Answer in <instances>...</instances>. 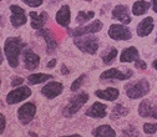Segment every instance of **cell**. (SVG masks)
I'll list each match as a JSON object with an SVG mask.
<instances>
[{"instance_id": "1", "label": "cell", "mask_w": 157, "mask_h": 137, "mask_svg": "<svg viewBox=\"0 0 157 137\" xmlns=\"http://www.w3.org/2000/svg\"><path fill=\"white\" fill-rule=\"evenodd\" d=\"M26 48V43L21 40L19 36H9L3 46V52L6 57V61L9 66L15 70L19 66V60H20V55H23L24 49Z\"/></svg>"}, {"instance_id": "2", "label": "cell", "mask_w": 157, "mask_h": 137, "mask_svg": "<svg viewBox=\"0 0 157 137\" xmlns=\"http://www.w3.org/2000/svg\"><path fill=\"white\" fill-rule=\"evenodd\" d=\"M125 95L130 100H139L144 99V97L150 92V82L147 79H140L136 81H130L125 84Z\"/></svg>"}, {"instance_id": "3", "label": "cell", "mask_w": 157, "mask_h": 137, "mask_svg": "<svg viewBox=\"0 0 157 137\" xmlns=\"http://www.w3.org/2000/svg\"><path fill=\"white\" fill-rule=\"evenodd\" d=\"M89 101V93L87 92H77L75 93L72 97H70L69 99V102L66 104V106L63 108V115L64 117H66V119H70V117L75 116L78 111H80L85 104Z\"/></svg>"}, {"instance_id": "4", "label": "cell", "mask_w": 157, "mask_h": 137, "mask_svg": "<svg viewBox=\"0 0 157 137\" xmlns=\"http://www.w3.org/2000/svg\"><path fill=\"white\" fill-rule=\"evenodd\" d=\"M74 45L84 54L95 55L99 50V39L94 36V34L74 37Z\"/></svg>"}, {"instance_id": "5", "label": "cell", "mask_w": 157, "mask_h": 137, "mask_svg": "<svg viewBox=\"0 0 157 137\" xmlns=\"http://www.w3.org/2000/svg\"><path fill=\"white\" fill-rule=\"evenodd\" d=\"M104 28V24L101 20L96 19V20L91 21L90 24H85V25H80L75 29L69 30V35L72 37H78V36H84V35H91V34H97L100 32Z\"/></svg>"}, {"instance_id": "6", "label": "cell", "mask_w": 157, "mask_h": 137, "mask_svg": "<svg viewBox=\"0 0 157 137\" xmlns=\"http://www.w3.org/2000/svg\"><path fill=\"white\" fill-rule=\"evenodd\" d=\"M31 96V89L26 85H21L19 87H14L11 91L8 92L5 97V102L8 105H15L19 102H23Z\"/></svg>"}, {"instance_id": "7", "label": "cell", "mask_w": 157, "mask_h": 137, "mask_svg": "<svg viewBox=\"0 0 157 137\" xmlns=\"http://www.w3.org/2000/svg\"><path fill=\"white\" fill-rule=\"evenodd\" d=\"M107 35L115 41H127L132 37L131 30L125 24H111L109 26Z\"/></svg>"}, {"instance_id": "8", "label": "cell", "mask_w": 157, "mask_h": 137, "mask_svg": "<svg viewBox=\"0 0 157 137\" xmlns=\"http://www.w3.org/2000/svg\"><path fill=\"white\" fill-rule=\"evenodd\" d=\"M133 76V71L131 69H125V70H120V69H109L106 71H104L100 75V80L101 81H107V80H119V81H127Z\"/></svg>"}, {"instance_id": "9", "label": "cell", "mask_w": 157, "mask_h": 137, "mask_svg": "<svg viewBox=\"0 0 157 137\" xmlns=\"http://www.w3.org/2000/svg\"><path fill=\"white\" fill-rule=\"evenodd\" d=\"M36 115V105L34 102H25L17 108L16 116L17 120L23 126L29 125Z\"/></svg>"}, {"instance_id": "10", "label": "cell", "mask_w": 157, "mask_h": 137, "mask_svg": "<svg viewBox=\"0 0 157 137\" xmlns=\"http://www.w3.org/2000/svg\"><path fill=\"white\" fill-rule=\"evenodd\" d=\"M9 10H10V24L13 28L19 29L26 24L28 16L25 10L21 6H19L16 4H11L9 6Z\"/></svg>"}, {"instance_id": "11", "label": "cell", "mask_w": 157, "mask_h": 137, "mask_svg": "<svg viewBox=\"0 0 157 137\" xmlns=\"http://www.w3.org/2000/svg\"><path fill=\"white\" fill-rule=\"evenodd\" d=\"M140 117L142 119H153L157 120V105L152 100H144L140 102L137 108Z\"/></svg>"}, {"instance_id": "12", "label": "cell", "mask_w": 157, "mask_h": 137, "mask_svg": "<svg viewBox=\"0 0 157 137\" xmlns=\"http://www.w3.org/2000/svg\"><path fill=\"white\" fill-rule=\"evenodd\" d=\"M40 91H41V95L45 96L46 99L52 100V99H55V97L60 96L63 93L64 85L61 82H59V81H49L43 86V89Z\"/></svg>"}, {"instance_id": "13", "label": "cell", "mask_w": 157, "mask_h": 137, "mask_svg": "<svg viewBox=\"0 0 157 137\" xmlns=\"http://www.w3.org/2000/svg\"><path fill=\"white\" fill-rule=\"evenodd\" d=\"M111 16H112V19H115V20L120 21L121 24H125V25H128L132 21L130 11H128V6L124 5V4L116 5L111 11Z\"/></svg>"}, {"instance_id": "14", "label": "cell", "mask_w": 157, "mask_h": 137, "mask_svg": "<svg viewBox=\"0 0 157 137\" xmlns=\"http://www.w3.org/2000/svg\"><path fill=\"white\" fill-rule=\"evenodd\" d=\"M23 63H24V67L26 70L34 71L39 67V65H40V56H39L37 54H35L30 49H24V51H23Z\"/></svg>"}, {"instance_id": "15", "label": "cell", "mask_w": 157, "mask_h": 137, "mask_svg": "<svg viewBox=\"0 0 157 137\" xmlns=\"http://www.w3.org/2000/svg\"><path fill=\"white\" fill-rule=\"evenodd\" d=\"M29 17H30V26L34 30H41L44 29L45 24L49 20V14L46 11H41V13H36V11H30L29 13Z\"/></svg>"}, {"instance_id": "16", "label": "cell", "mask_w": 157, "mask_h": 137, "mask_svg": "<svg viewBox=\"0 0 157 137\" xmlns=\"http://www.w3.org/2000/svg\"><path fill=\"white\" fill-rule=\"evenodd\" d=\"M37 35L44 39L45 45H46V54L52 55L55 50L57 49V41L55 36L52 35V32L49 29H41V30H37Z\"/></svg>"}, {"instance_id": "17", "label": "cell", "mask_w": 157, "mask_h": 137, "mask_svg": "<svg viewBox=\"0 0 157 137\" xmlns=\"http://www.w3.org/2000/svg\"><path fill=\"white\" fill-rule=\"evenodd\" d=\"M55 21L63 28H69L71 23V9L67 4L63 5L55 14Z\"/></svg>"}, {"instance_id": "18", "label": "cell", "mask_w": 157, "mask_h": 137, "mask_svg": "<svg viewBox=\"0 0 157 137\" xmlns=\"http://www.w3.org/2000/svg\"><path fill=\"white\" fill-rule=\"evenodd\" d=\"M153 28H155L153 17L152 16H146L145 19H142V20L137 24L136 34H137V36H140V37H146L153 31Z\"/></svg>"}, {"instance_id": "19", "label": "cell", "mask_w": 157, "mask_h": 137, "mask_svg": "<svg viewBox=\"0 0 157 137\" xmlns=\"http://www.w3.org/2000/svg\"><path fill=\"white\" fill-rule=\"evenodd\" d=\"M107 115V106L102 102H94L86 111L85 116L91 117V119H104Z\"/></svg>"}, {"instance_id": "20", "label": "cell", "mask_w": 157, "mask_h": 137, "mask_svg": "<svg viewBox=\"0 0 157 137\" xmlns=\"http://www.w3.org/2000/svg\"><path fill=\"white\" fill-rule=\"evenodd\" d=\"M95 96L100 100H105V101H110L113 102L119 99L120 96V91L116 87H106L104 90H96L95 91Z\"/></svg>"}, {"instance_id": "21", "label": "cell", "mask_w": 157, "mask_h": 137, "mask_svg": "<svg viewBox=\"0 0 157 137\" xmlns=\"http://www.w3.org/2000/svg\"><path fill=\"white\" fill-rule=\"evenodd\" d=\"M137 59H140V52L135 46H128L126 49H124L121 51L120 55V63L125 64V63H135Z\"/></svg>"}, {"instance_id": "22", "label": "cell", "mask_w": 157, "mask_h": 137, "mask_svg": "<svg viewBox=\"0 0 157 137\" xmlns=\"http://www.w3.org/2000/svg\"><path fill=\"white\" fill-rule=\"evenodd\" d=\"M151 6H152L151 2H146V0H137V2H135L132 4L131 13L135 16H142L150 10Z\"/></svg>"}, {"instance_id": "23", "label": "cell", "mask_w": 157, "mask_h": 137, "mask_svg": "<svg viewBox=\"0 0 157 137\" xmlns=\"http://www.w3.org/2000/svg\"><path fill=\"white\" fill-rule=\"evenodd\" d=\"M52 75L50 74H43V72H35V74H30L26 77V81L29 82V85H39V84H44L45 81L52 80Z\"/></svg>"}, {"instance_id": "24", "label": "cell", "mask_w": 157, "mask_h": 137, "mask_svg": "<svg viewBox=\"0 0 157 137\" xmlns=\"http://www.w3.org/2000/svg\"><path fill=\"white\" fill-rule=\"evenodd\" d=\"M91 135L96 137H115L116 131L110 125H100L91 131Z\"/></svg>"}, {"instance_id": "25", "label": "cell", "mask_w": 157, "mask_h": 137, "mask_svg": "<svg viewBox=\"0 0 157 137\" xmlns=\"http://www.w3.org/2000/svg\"><path fill=\"white\" fill-rule=\"evenodd\" d=\"M126 115H128V108L121 104H116L112 107V111L110 113V119H111V121H117V120L122 119V117Z\"/></svg>"}, {"instance_id": "26", "label": "cell", "mask_w": 157, "mask_h": 137, "mask_svg": "<svg viewBox=\"0 0 157 137\" xmlns=\"http://www.w3.org/2000/svg\"><path fill=\"white\" fill-rule=\"evenodd\" d=\"M94 17H95V11H92V10H87V11L80 10L76 15V23L78 25H85L87 21L92 20Z\"/></svg>"}, {"instance_id": "27", "label": "cell", "mask_w": 157, "mask_h": 137, "mask_svg": "<svg viewBox=\"0 0 157 137\" xmlns=\"http://www.w3.org/2000/svg\"><path fill=\"white\" fill-rule=\"evenodd\" d=\"M117 54H119V50H117L116 48H110V49L102 55V63H104V65H111L112 61L116 59Z\"/></svg>"}, {"instance_id": "28", "label": "cell", "mask_w": 157, "mask_h": 137, "mask_svg": "<svg viewBox=\"0 0 157 137\" xmlns=\"http://www.w3.org/2000/svg\"><path fill=\"white\" fill-rule=\"evenodd\" d=\"M86 77H87V75L86 74H82V75H80L77 77V79L71 84V86H70V90L72 91V92H76V91H78L81 89V86L85 84V80H86Z\"/></svg>"}, {"instance_id": "29", "label": "cell", "mask_w": 157, "mask_h": 137, "mask_svg": "<svg viewBox=\"0 0 157 137\" xmlns=\"http://www.w3.org/2000/svg\"><path fill=\"white\" fill-rule=\"evenodd\" d=\"M144 132L146 135H155L157 132V124H151V122H146L144 124Z\"/></svg>"}, {"instance_id": "30", "label": "cell", "mask_w": 157, "mask_h": 137, "mask_svg": "<svg viewBox=\"0 0 157 137\" xmlns=\"http://www.w3.org/2000/svg\"><path fill=\"white\" fill-rule=\"evenodd\" d=\"M21 2L28 5L29 8H33V9H36V8H40L43 4H44V0H21Z\"/></svg>"}, {"instance_id": "31", "label": "cell", "mask_w": 157, "mask_h": 137, "mask_svg": "<svg viewBox=\"0 0 157 137\" xmlns=\"http://www.w3.org/2000/svg\"><path fill=\"white\" fill-rule=\"evenodd\" d=\"M24 81H25V79H23V77H20V76H14L13 79H11V81H10V85H11L13 89H14V87H19V86H21V85L24 84Z\"/></svg>"}, {"instance_id": "32", "label": "cell", "mask_w": 157, "mask_h": 137, "mask_svg": "<svg viewBox=\"0 0 157 137\" xmlns=\"http://www.w3.org/2000/svg\"><path fill=\"white\" fill-rule=\"evenodd\" d=\"M135 69L140 70V71H145V70L147 69V64H146V61L141 60V59H137V60L135 61Z\"/></svg>"}, {"instance_id": "33", "label": "cell", "mask_w": 157, "mask_h": 137, "mask_svg": "<svg viewBox=\"0 0 157 137\" xmlns=\"http://www.w3.org/2000/svg\"><path fill=\"white\" fill-rule=\"evenodd\" d=\"M0 135H3L5 131V126H6V119H5V115L4 113H0Z\"/></svg>"}, {"instance_id": "34", "label": "cell", "mask_w": 157, "mask_h": 137, "mask_svg": "<svg viewBox=\"0 0 157 137\" xmlns=\"http://www.w3.org/2000/svg\"><path fill=\"white\" fill-rule=\"evenodd\" d=\"M56 64H57V60H56V59H51V60L46 64V67H48V69H54V67L56 66Z\"/></svg>"}, {"instance_id": "35", "label": "cell", "mask_w": 157, "mask_h": 137, "mask_svg": "<svg viewBox=\"0 0 157 137\" xmlns=\"http://www.w3.org/2000/svg\"><path fill=\"white\" fill-rule=\"evenodd\" d=\"M60 74H61V75H69V74H70V69H69L66 65H61Z\"/></svg>"}, {"instance_id": "36", "label": "cell", "mask_w": 157, "mask_h": 137, "mask_svg": "<svg viewBox=\"0 0 157 137\" xmlns=\"http://www.w3.org/2000/svg\"><path fill=\"white\" fill-rule=\"evenodd\" d=\"M151 4H152V10H153V13L157 14V0H151Z\"/></svg>"}, {"instance_id": "37", "label": "cell", "mask_w": 157, "mask_h": 137, "mask_svg": "<svg viewBox=\"0 0 157 137\" xmlns=\"http://www.w3.org/2000/svg\"><path fill=\"white\" fill-rule=\"evenodd\" d=\"M152 67H153V69L157 71V59H156V60H153V61H152Z\"/></svg>"}, {"instance_id": "38", "label": "cell", "mask_w": 157, "mask_h": 137, "mask_svg": "<svg viewBox=\"0 0 157 137\" xmlns=\"http://www.w3.org/2000/svg\"><path fill=\"white\" fill-rule=\"evenodd\" d=\"M85 2H86V3H91V2H92V0H85Z\"/></svg>"}, {"instance_id": "39", "label": "cell", "mask_w": 157, "mask_h": 137, "mask_svg": "<svg viewBox=\"0 0 157 137\" xmlns=\"http://www.w3.org/2000/svg\"><path fill=\"white\" fill-rule=\"evenodd\" d=\"M155 43H157V34H156V39H155Z\"/></svg>"}]
</instances>
